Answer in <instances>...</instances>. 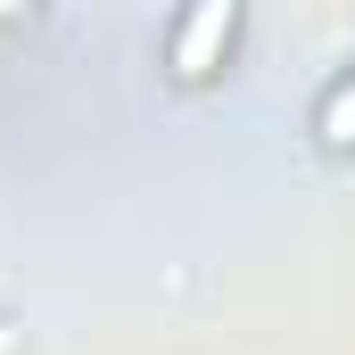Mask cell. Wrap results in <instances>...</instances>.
Masks as SVG:
<instances>
[{"label":"cell","mask_w":355,"mask_h":355,"mask_svg":"<svg viewBox=\"0 0 355 355\" xmlns=\"http://www.w3.org/2000/svg\"><path fill=\"white\" fill-rule=\"evenodd\" d=\"M232 42H240V8H232V0H198V8H182L174 33H166V67H174V83H215V67L232 58Z\"/></svg>","instance_id":"obj_1"},{"label":"cell","mask_w":355,"mask_h":355,"mask_svg":"<svg viewBox=\"0 0 355 355\" xmlns=\"http://www.w3.org/2000/svg\"><path fill=\"white\" fill-rule=\"evenodd\" d=\"M314 141L339 149V157L355 149V67H347V75H331V91L314 99Z\"/></svg>","instance_id":"obj_2"},{"label":"cell","mask_w":355,"mask_h":355,"mask_svg":"<svg viewBox=\"0 0 355 355\" xmlns=\"http://www.w3.org/2000/svg\"><path fill=\"white\" fill-rule=\"evenodd\" d=\"M8 347H17V331H8V322H0V355H8Z\"/></svg>","instance_id":"obj_3"}]
</instances>
